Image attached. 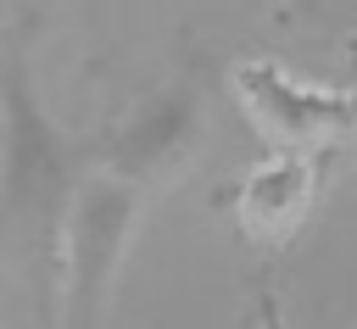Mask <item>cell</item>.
Segmentation results:
<instances>
[{
  "mask_svg": "<svg viewBox=\"0 0 357 329\" xmlns=\"http://www.w3.org/2000/svg\"><path fill=\"white\" fill-rule=\"evenodd\" d=\"M257 329H290V323H284V312H279V301H273V290H262V296H257Z\"/></svg>",
  "mask_w": 357,
  "mask_h": 329,
  "instance_id": "obj_5",
  "label": "cell"
},
{
  "mask_svg": "<svg viewBox=\"0 0 357 329\" xmlns=\"http://www.w3.org/2000/svg\"><path fill=\"white\" fill-rule=\"evenodd\" d=\"M201 134V106L190 84H173L134 106L117 128H100V156L73 201L61 234V329H100L112 307L117 268L134 245L145 206L184 167Z\"/></svg>",
  "mask_w": 357,
  "mask_h": 329,
  "instance_id": "obj_1",
  "label": "cell"
},
{
  "mask_svg": "<svg viewBox=\"0 0 357 329\" xmlns=\"http://www.w3.org/2000/svg\"><path fill=\"white\" fill-rule=\"evenodd\" d=\"M329 167H335V151H284L257 173H245L240 184H229L223 206H234L240 234H251L257 245H284L307 223Z\"/></svg>",
  "mask_w": 357,
  "mask_h": 329,
  "instance_id": "obj_4",
  "label": "cell"
},
{
  "mask_svg": "<svg viewBox=\"0 0 357 329\" xmlns=\"http://www.w3.org/2000/svg\"><path fill=\"white\" fill-rule=\"evenodd\" d=\"M240 84V106H251V117L262 123L268 139H279L284 151H335V139L357 123V95H329V89H307L296 78H284L268 61H251L234 72Z\"/></svg>",
  "mask_w": 357,
  "mask_h": 329,
  "instance_id": "obj_3",
  "label": "cell"
},
{
  "mask_svg": "<svg viewBox=\"0 0 357 329\" xmlns=\"http://www.w3.org/2000/svg\"><path fill=\"white\" fill-rule=\"evenodd\" d=\"M100 156V134H67L45 100L28 45L0 50V257H22L39 312L61 307V234Z\"/></svg>",
  "mask_w": 357,
  "mask_h": 329,
  "instance_id": "obj_2",
  "label": "cell"
}]
</instances>
